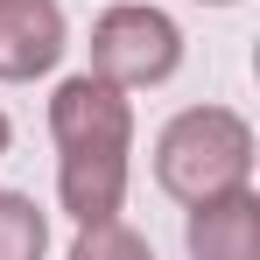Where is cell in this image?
Segmentation results:
<instances>
[{
    "instance_id": "1",
    "label": "cell",
    "mask_w": 260,
    "mask_h": 260,
    "mask_svg": "<svg viewBox=\"0 0 260 260\" xmlns=\"http://www.w3.org/2000/svg\"><path fill=\"white\" fill-rule=\"evenodd\" d=\"M155 183L176 204H204L225 190L253 183V127L232 106H183L169 127L155 134Z\"/></svg>"
},
{
    "instance_id": "2",
    "label": "cell",
    "mask_w": 260,
    "mask_h": 260,
    "mask_svg": "<svg viewBox=\"0 0 260 260\" xmlns=\"http://www.w3.org/2000/svg\"><path fill=\"white\" fill-rule=\"evenodd\" d=\"M91 71L120 91H155L183 71V28L155 0H113L91 21Z\"/></svg>"
},
{
    "instance_id": "3",
    "label": "cell",
    "mask_w": 260,
    "mask_h": 260,
    "mask_svg": "<svg viewBox=\"0 0 260 260\" xmlns=\"http://www.w3.org/2000/svg\"><path fill=\"white\" fill-rule=\"evenodd\" d=\"M49 141L56 148H120L134 155V99L106 85L99 71H78L49 91Z\"/></svg>"
},
{
    "instance_id": "4",
    "label": "cell",
    "mask_w": 260,
    "mask_h": 260,
    "mask_svg": "<svg viewBox=\"0 0 260 260\" xmlns=\"http://www.w3.org/2000/svg\"><path fill=\"white\" fill-rule=\"evenodd\" d=\"M71 21L56 0H0V85H36L63 63Z\"/></svg>"
},
{
    "instance_id": "5",
    "label": "cell",
    "mask_w": 260,
    "mask_h": 260,
    "mask_svg": "<svg viewBox=\"0 0 260 260\" xmlns=\"http://www.w3.org/2000/svg\"><path fill=\"white\" fill-rule=\"evenodd\" d=\"M134 162L120 148H56V204L71 225H106L127 211Z\"/></svg>"
},
{
    "instance_id": "6",
    "label": "cell",
    "mask_w": 260,
    "mask_h": 260,
    "mask_svg": "<svg viewBox=\"0 0 260 260\" xmlns=\"http://www.w3.org/2000/svg\"><path fill=\"white\" fill-rule=\"evenodd\" d=\"M183 246H190V260H260V197H253V183L190 204Z\"/></svg>"
},
{
    "instance_id": "7",
    "label": "cell",
    "mask_w": 260,
    "mask_h": 260,
    "mask_svg": "<svg viewBox=\"0 0 260 260\" xmlns=\"http://www.w3.org/2000/svg\"><path fill=\"white\" fill-rule=\"evenodd\" d=\"M49 253V218L36 211V197L0 190V260H43Z\"/></svg>"
},
{
    "instance_id": "8",
    "label": "cell",
    "mask_w": 260,
    "mask_h": 260,
    "mask_svg": "<svg viewBox=\"0 0 260 260\" xmlns=\"http://www.w3.org/2000/svg\"><path fill=\"white\" fill-rule=\"evenodd\" d=\"M71 260H155V246H148L134 225L106 218V225H78V246H71Z\"/></svg>"
},
{
    "instance_id": "9",
    "label": "cell",
    "mask_w": 260,
    "mask_h": 260,
    "mask_svg": "<svg viewBox=\"0 0 260 260\" xmlns=\"http://www.w3.org/2000/svg\"><path fill=\"white\" fill-rule=\"evenodd\" d=\"M7 141H14V127H7V113H0V155H7Z\"/></svg>"
},
{
    "instance_id": "10",
    "label": "cell",
    "mask_w": 260,
    "mask_h": 260,
    "mask_svg": "<svg viewBox=\"0 0 260 260\" xmlns=\"http://www.w3.org/2000/svg\"><path fill=\"white\" fill-rule=\"evenodd\" d=\"M204 7H239V0H204Z\"/></svg>"
}]
</instances>
